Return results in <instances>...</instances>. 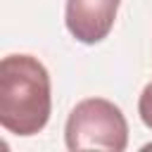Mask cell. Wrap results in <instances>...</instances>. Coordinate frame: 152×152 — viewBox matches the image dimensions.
<instances>
[{
    "mask_svg": "<svg viewBox=\"0 0 152 152\" xmlns=\"http://www.w3.org/2000/svg\"><path fill=\"white\" fill-rule=\"evenodd\" d=\"M64 140L71 152L76 150H107L124 152L128 145V124L124 112L104 100L88 97L81 100L66 119Z\"/></svg>",
    "mask_w": 152,
    "mask_h": 152,
    "instance_id": "2",
    "label": "cell"
},
{
    "mask_svg": "<svg viewBox=\"0 0 152 152\" xmlns=\"http://www.w3.org/2000/svg\"><path fill=\"white\" fill-rule=\"evenodd\" d=\"M52 109L50 74L31 55H7L0 62V124L14 135H36Z\"/></svg>",
    "mask_w": 152,
    "mask_h": 152,
    "instance_id": "1",
    "label": "cell"
},
{
    "mask_svg": "<svg viewBox=\"0 0 152 152\" xmlns=\"http://www.w3.org/2000/svg\"><path fill=\"white\" fill-rule=\"evenodd\" d=\"M119 2L121 0H66L64 24L78 43L95 45L109 36Z\"/></svg>",
    "mask_w": 152,
    "mask_h": 152,
    "instance_id": "3",
    "label": "cell"
},
{
    "mask_svg": "<svg viewBox=\"0 0 152 152\" xmlns=\"http://www.w3.org/2000/svg\"><path fill=\"white\" fill-rule=\"evenodd\" d=\"M138 114H140V121L152 128V81L142 88L140 93V100H138Z\"/></svg>",
    "mask_w": 152,
    "mask_h": 152,
    "instance_id": "4",
    "label": "cell"
}]
</instances>
